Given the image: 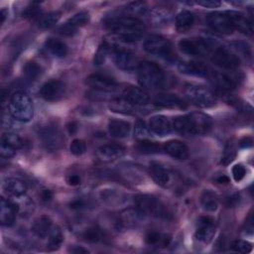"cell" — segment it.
Wrapping results in <instances>:
<instances>
[{
  "instance_id": "58",
  "label": "cell",
  "mask_w": 254,
  "mask_h": 254,
  "mask_svg": "<svg viewBox=\"0 0 254 254\" xmlns=\"http://www.w3.org/2000/svg\"><path fill=\"white\" fill-rule=\"evenodd\" d=\"M66 129H67V132H68L69 135L75 134V132H76V130H77V124H76V122H74V121L68 122L67 125H66Z\"/></svg>"
},
{
  "instance_id": "23",
  "label": "cell",
  "mask_w": 254,
  "mask_h": 254,
  "mask_svg": "<svg viewBox=\"0 0 254 254\" xmlns=\"http://www.w3.org/2000/svg\"><path fill=\"white\" fill-rule=\"evenodd\" d=\"M172 127L171 121L164 115H155L149 121V129L159 136L170 134Z\"/></svg>"
},
{
  "instance_id": "46",
  "label": "cell",
  "mask_w": 254,
  "mask_h": 254,
  "mask_svg": "<svg viewBox=\"0 0 254 254\" xmlns=\"http://www.w3.org/2000/svg\"><path fill=\"white\" fill-rule=\"evenodd\" d=\"M89 21V14L87 12H79L74 14L70 19L67 20L69 24L78 29V27L84 26Z\"/></svg>"
},
{
  "instance_id": "38",
  "label": "cell",
  "mask_w": 254,
  "mask_h": 254,
  "mask_svg": "<svg viewBox=\"0 0 254 254\" xmlns=\"http://www.w3.org/2000/svg\"><path fill=\"white\" fill-rule=\"evenodd\" d=\"M61 18V13L58 11H53L49 12L43 16H41L37 22L38 27L40 29H49L53 26H55L58 21Z\"/></svg>"
},
{
  "instance_id": "52",
  "label": "cell",
  "mask_w": 254,
  "mask_h": 254,
  "mask_svg": "<svg viewBox=\"0 0 254 254\" xmlns=\"http://www.w3.org/2000/svg\"><path fill=\"white\" fill-rule=\"evenodd\" d=\"M88 202L83 199V198H75L73 200H71L68 204L69 208L72 210H80L82 208H85L87 206Z\"/></svg>"
},
{
  "instance_id": "51",
  "label": "cell",
  "mask_w": 254,
  "mask_h": 254,
  "mask_svg": "<svg viewBox=\"0 0 254 254\" xmlns=\"http://www.w3.org/2000/svg\"><path fill=\"white\" fill-rule=\"evenodd\" d=\"M16 151H17L16 149H14V148H12V147H10V146L1 142V144H0V155H1L2 158H7V159L11 158L16 154Z\"/></svg>"
},
{
  "instance_id": "29",
  "label": "cell",
  "mask_w": 254,
  "mask_h": 254,
  "mask_svg": "<svg viewBox=\"0 0 254 254\" xmlns=\"http://www.w3.org/2000/svg\"><path fill=\"white\" fill-rule=\"evenodd\" d=\"M11 201L16 207L17 213L22 216H29L34 211V202L25 194L20 196H13Z\"/></svg>"
},
{
  "instance_id": "45",
  "label": "cell",
  "mask_w": 254,
  "mask_h": 254,
  "mask_svg": "<svg viewBox=\"0 0 254 254\" xmlns=\"http://www.w3.org/2000/svg\"><path fill=\"white\" fill-rule=\"evenodd\" d=\"M125 11L130 15H143L147 11V6L143 2H131L125 6Z\"/></svg>"
},
{
  "instance_id": "27",
  "label": "cell",
  "mask_w": 254,
  "mask_h": 254,
  "mask_svg": "<svg viewBox=\"0 0 254 254\" xmlns=\"http://www.w3.org/2000/svg\"><path fill=\"white\" fill-rule=\"evenodd\" d=\"M52 228H53V221L47 215H42L38 217L32 225L33 233L39 238L48 237Z\"/></svg>"
},
{
  "instance_id": "16",
  "label": "cell",
  "mask_w": 254,
  "mask_h": 254,
  "mask_svg": "<svg viewBox=\"0 0 254 254\" xmlns=\"http://www.w3.org/2000/svg\"><path fill=\"white\" fill-rule=\"evenodd\" d=\"M125 148L119 144H105L96 150V156L101 162H112L122 158Z\"/></svg>"
},
{
  "instance_id": "39",
  "label": "cell",
  "mask_w": 254,
  "mask_h": 254,
  "mask_svg": "<svg viewBox=\"0 0 254 254\" xmlns=\"http://www.w3.org/2000/svg\"><path fill=\"white\" fill-rule=\"evenodd\" d=\"M23 72H24V75L28 79L36 80L40 76V74L42 72V68H41V66L37 63H35V62H28L24 65Z\"/></svg>"
},
{
  "instance_id": "28",
  "label": "cell",
  "mask_w": 254,
  "mask_h": 254,
  "mask_svg": "<svg viewBox=\"0 0 254 254\" xmlns=\"http://www.w3.org/2000/svg\"><path fill=\"white\" fill-rule=\"evenodd\" d=\"M131 125L127 121L113 119L108 123V133L113 138H124L130 133Z\"/></svg>"
},
{
  "instance_id": "53",
  "label": "cell",
  "mask_w": 254,
  "mask_h": 254,
  "mask_svg": "<svg viewBox=\"0 0 254 254\" xmlns=\"http://www.w3.org/2000/svg\"><path fill=\"white\" fill-rule=\"evenodd\" d=\"M39 14H40V9H39V7L32 5L31 7L27 8V9L25 10V12L23 13V16H24L25 18H36Z\"/></svg>"
},
{
  "instance_id": "33",
  "label": "cell",
  "mask_w": 254,
  "mask_h": 254,
  "mask_svg": "<svg viewBox=\"0 0 254 254\" xmlns=\"http://www.w3.org/2000/svg\"><path fill=\"white\" fill-rule=\"evenodd\" d=\"M109 109L113 112L123 113V114H130L134 111L135 105L128 101L125 97L121 98H114L109 102Z\"/></svg>"
},
{
  "instance_id": "9",
  "label": "cell",
  "mask_w": 254,
  "mask_h": 254,
  "mask_svg": "<svg viewBox=\"0 0 254 254\" xmlns=\"http://www.w3.org/2000/svg\"><path fill=\"white\" fill-rule=\"evenodd\" d=\"M180 50L189 56L203 57L208 54L210 50V44L204 39H182L179 42Z\"/></svg>"
},
{
  "instance_id": "3",
  "label": "cell",
  "mask_w": 254,
  "mask_h": 254,
  "mask_svg": "<svg viewBox=\"0 0 254 254\" xmlns=\"http://www.w3.org/2000/svg\"><path fill=\"white\" fill-rule=\"evenodd\" d=\"M138 81L144 88L157 89L163 86L165 74L157 64L145 61L138 64Z\"/></svg>"
},
{
  "instance_id": "7",
  "label": "cell",
  "mask_w": 254,
  "mask_h": 254,
  "mask_svg": "<svg viewBox=\"0 0 254 254\" xmlns=\"http://www.w3.org/2000/svg\"><path fill=\"white\" fill-rule=\"evenodd\" d=\"M185 94L192 104L201 108L211 107L216 102L215 95L208 88L201 85L187 84Z\"/></svg>"
},
{
  "instance_id": "43",
  "label": "cell",
  "mask_w": 254,
  "mask_h": 254,
  "mask_svg": "<svg viewBox=\"0 0 254 254\" xmlns=\"http://www.w3.org/2000/svg\"><path fill=\"white\" fill-rule=\"evenodd\" d=\"M236 156V148L235 145L233 143L232 140H229L225 147H224V151H223V155L221 158V164L224 166H227L228 164H230L234 158Z\"/></svg>"
},
{
  "instance_id": "4",
  "label": "cell",
  "mask_w": 254,
  "mask_h": 254,
  "mask_svg": "<svg viewBox=\"0 0 254 254\" xmlns=\"http://www.w3.org/2000/svg\"><path fill=\"white\" fill-rule=\"evenodd\" d=\"M9 112L17 121H31L34 117V106L29 95L23 91L15 92L9 100Z\"/></svg>"
},
{
  "instance_id": "10",
  "label": "cell",
  "mask_w": 254,
  "mask_h": 254,
  "mask_svg": "<svg viewBox=\"0 0 254 254\" xmlns=\"http://www.w3.org/2000/svg\"><path fill=\"white\" fill-rule=\"evenodd\" d=\"M212 63L223 69H235L240 65L238 56L225 48H217L211 57Z\"/></svg>"
},
{
  "instance_id": "50",
  "label": "cell",
  "mask_w": 254,
  "mask_h": 254,
  "mask_svg": "<svg viewBox=\"0 0 254 254\" xmlns=\"http://www.w3.org/2000/svg\"><path fill=\"white\" fill-rule=\"evenodd\" d=\"M245 175H246V169L243 165L236 164V165L233 166V168H232V177H233L235 182L238 183V182L242 181L244 179Z\"/></svg>"
},
{
  "instance_id": "15",
  "label": "cell",
  "mask_w": 254,
  "mask_h": 254,
  "mask_svg": "<svg viewBox=\"0 0 254 254\" xmlns=\"http://www.w3.org/2000/svg\"><path fill=\"white\" fill-rule=\"evenodd\" d=\"M113 60L117 67L123 70H133L137 66L135 56L128 50L115 48L113 50Z\"/></svg>"
},
{
  "instance_id": "18",
  "label": "cell",
  "mask_w": 254,
  "mask_h": 254,
  "mask_svg": "<svg viewBox=\"0 0 254 254\" xmlns=\"http://www.w3.org/2000/svg\"><path fill=\"white\" fill-rule=\"evenodd\" d=\"M154 104L169 109H185L187 103L178 95L172 93H160L154 98Z\"/></svg>"
},
{
  "instance_id": "47",
  "label": "cell",
  "mask_w": 254,
  "mask_h": 254,
  "mask_svg": "<svg viewBox=\"0 0 254 254\" xmlns=\"http://www.w3.org/2000/svg\"><path fill=\"white\" fill-rule=\"evenodd\" d=\"M69 151L74 156H80L86 151V143L81 139H74L69 145Z\"/></svg>"
},
{
  "instance_id": "35",
  "label": "cell",
  "mask_w": 254,
  "mask_h": 254,
  "mask_svg": "<svg viewBox=\"0 0 254 254\" xmlns=\"http://www.w3.org/2000/svg\"><path fill=\"white\" fill-rule=\"evenodd\" d=\"M143 213L136 207V208H128L121 212L120 220L123 224L127 226H133L137 224L143 217Z\"/></svg>"
},
{
  "instance_id": "17",
  "label": "cell",
  "mask_w": 254,
  "mask_h": 254,
  "mask_svg": "<svg viewBox=\"0 0 254 254\" xmlns=\"http://www.w3.org/2000/svg\"><path fill=\"white\" fill-rule=\"evenodd\" d=\"M178 69L185 74L188 75H193V76H199V77H205L209 74L208 67L201 62H195V61H186L181 62L178 64Z\"/></svg>"
},
{
  "instance_id": "41",
  "label": "cell",
  "mask_w": 254,
  "mask_h": 254,
  "mask_svg": "<svg viewBox=\"0 0 254 254\" xmlns=\"http://www.w3.org/2000/svg\"><path fill=\"white\" fill-rule=\"evenodd\" d=\"M83 238L88 241V242H92V243H96L102 240L103 238V233L101 231V229L97 226H89L87 227L83 234H82Z\"/></svg>"
},
{
  "instance_id": "42",
  "label": "cell",
  "mask_w": 254,
  "mask_h": 254,
  "mask_svg": "<svg viewBox=\"0 0 254 254\" xmlns=\"http://www.w3.org/2000/svg\"><path fill=\"white\" fill-rule=\"evenodd\" d=\"M150 129L146 125L145 121L142 119H138L135 123V128H134V135L138 140H145L149 139L151 134H150Z\"/></svg>"
},
{
  "instance_id": "32",
  "label": "cell",
  "mask_w": 254,
  "mask_h": 254,
  "mask_svg": "<svg viewBox=\"0 0 254 254\" xmlns=\"http://www.w3.org/2000/svg\"><path fill=\"white\" fill-rule=\"evenodd\" d=\"M46 48L47 50L53 54L55 57L58 58H64L67 55V47L66 45L56 38H49L46 41Z\"/></svg>"
},
{
  "instance_id": "62",
  "label": "cell",
  "mask_w": 254,
  "mask_h": 254,
  "mask_svg": "<svg viewBox=\"0 0 254 254\" xmlns=\"http://www.w3.org/2000/svg\"><path fill=\"white\" fill-rule=\"evenodd\" d=\"M0 17H1V24H3L4 23V21H5V18H6V14H5V10H1V13H0Z\"/></svg>"
},
{
  "instance_id": "19",
  "label": "cell",
  "mask_w": 254,
  "mask_h": 254,
  "mask_svg": "<svg viewBox=\"0 0 254 254\" xmlns=\"http://www.w3.org/2000/svg\"><path fill=\"white\" fill-rule=\"evenodd\" d=\"M208 76L210 77L211 82L222 91H229L236 87L237 79L225 72L221 71H212L209 72Z\"/></svg>"
},
{
  "instance_id": "44",
  "label": "cell",
  "mask_w": 254,
  "mask_h": 254,
  "mask_svg": "<svg viewBox=\"0 0 254 254\" xmlns=\"http://www.w3.org/2000/svg\"><path fill=\"white\" fill-rule=\"evenodd\" d=\"M109 48L110 47H109V45H108V43L106 41H103L99 45V47H98V49H97V51H96V53L94 55V59H93L94 64L100 65V64H104V62H105V60L107 58L108 52H109Z\"/></svg>"
},
{
  "instance_id": "22",
  "label": "cell",
  "mask_w": 254,
  "mask_h": 254,
  "mask_svg": "<svg viewBox=\"0 0 254 254\" xmlns=\"http://www.w3.org/2000/svg\"><path fill=\"white\" fill-rule=\"evenodd\" d=\"M41 138L43 144L49 150L58 149L63 143L61 133L54 127H46L41 131Z\"/></svg>"
},
{
  "instance_id": "48",
  "label": "cell",
  "mask_w": 254,
  "mask_h": 254,
  "mask_svg": "<svg viewBox=\"0 0 254 254\" xmlns=\"http://www.w3.org/2000/svg\"><path fill=\"white\" fill-rule=\"evenodd\" d=\"M231 248L239 253H249L252 250V244L246 240L238 239L233 241Z\"/></svg>"
},
{
  "instance_id": "21",
  "label": "cell",
  "mask_w": 254,
  "mask_h": 254,
  "mask_svg": "<svg viewBox=\"0 0 254 254\" xmlns=\"http://www.w3.org/2000/svg\"><path fill=\"white\" fill-rule=\"evenodd\" d=\"M17 210L10 199L0 198V222L2 226L10 227L14 224Z\"/></svg>"
},
{
  "instance_id": "8",
  "label": "cell",
  "mask_w": 254,
  "mask_h": 254,
  "mask_svg": "<svg viewBox=\"0 0 254 254\" xmlns=\"http://www.w3.org/2000/svg\"><path fill=\"white\" fill-rule=\"evenodd\" d=\"M207 26L214 32L229 35L232 34L234 29L231 21L226 12H212L209 13L205 18Z\"/></svg>"
},
{
  "instance_id": "54",
  "label": "cell",
  "mask_w": 254,
  "mask_h": 254,
  "mask_svg": "<svg viewBox=\"0 0 254 254\" xmlns=\"http://www.w3.org/2000/svg\"><path fill=\"white\" fill-rule=\"evenodd\" d=\"M195 3L206 8H216V7H219L221 4L220 1H217V0H198V1H195Z\"/></svg>"
},
{
  "instance_id": "49",
  "label": "cell",
  "mask_w": 254,
  "mask_h": 254,
  "mask_svg": "<svg viewBox=\"0 0 254 254\" xmlns=\"http://www.w3.org/2000/svg\"><path fill=\"white\" fill-rule=\"evenodd\" d=\"M76 31H77V28H75L74 26L69 24L67 21L64 25H62L58 28V33L62 36H65V37L74 35L76 33Z\"/></svg>"
},
{
  "instance_id": "24",
  "label": "cell",
  "mask_w": 254,
  "mask_h": 254,
  "mask_svg": "<svg viewBox=\"0 0 254 254\" xmlns=\"http://www.w3.org/2000/svg\"><path fill=\"white\" fill-rule=\"evenodd\" d=\"M164 151L174 159L186 160L189 157L188 147L179 140H170L165 143Z\"/></svg>"
},
{
  "instance_id": "11",
  "label": "cell",
  "mask_w": 254,
  "mask_h": 254,
  "mask_svg": "<svg viewBox=\"0 0 254 254\" xmlns=\"http://www.w3.org/2000/svg\"><path fill=\"white\" fill-rule=\"evenodd\" d=\"M85 82L88 86L101 92H110L117 86L116 80L112 76L104 73H92L86 77Z\"/></svg>"
},
{
  "instance_id": "31",
  "label": "cell",
  "mask_w": 254,
  "mask_h": 254,
  "mask_svg": "<svg viewBox=\"0 0 254 254\" xmlns=\"http://www.w3.org/2000/svg\"><path fill=\"white\" fill-rule=\"evenodd\" d=\"M194 22V16L190 11H182L176 16V28L180 33L189 31Z\"/></svg>"
},
{
  "instance_id": "37",
  "label": "cell",
  "mask_w": 254,
  "mask_h": 254,
  "mask_svg": "<svg viewBox=\"0 0 254 254\" xmlns=\"http://www.w3.org/2000/svg\"><path fill=\"white\" fill-rule=\"evenodd\" d=\"M136 149L141 154L151 155V154L159 153L161 151V146L157 142H153L149 139H145V140H138Z\"/></svg>"
},
{
  "instance_id": "25",
  "label": "cell",
  "mask_w": 254,
  "mask_h": 254,
  "mask_svg": "<svg viewBox=\"0 0 254 254\" xmlns=\"http://www.w3.org/2000/svg\"><path fill=\"white\" fill-rule=\"evenodd\" d=\"M124 97L134 105H144L150 100L149 94L140 87L128 86L124 90Z\"/></svg>"
},
{
  "instance_id": "20",
  "label": "cell",
  "mask_w": 254,
  "mask_h": 254,
  "mask_svg": "<svg viewBox=\"0 0 254 254\" xmlns=\"http://www.w3.org/2000/svg\"><path fill=\"white\" fill-rule=\"evenodd\" d=\"M233 29L238 30L240 33L245 35H252L253 33V25L252 22L242 13L236 11H226Z\"/></svg>"
},
{
  "instance_id": "26",
  "label": "cell",
  "mask_w": 254,
  "mask_h": 254,
  "mask_svg": "<svg viewBox=\"0 0 254 254\" xmlns=\"http://www.w3.org/2000/svg\"><path fill=\"white\" fill-rule=\"evenodd\" d=\"M3 189L7 194L13 197L25 194L27 186L22 180L16 178H8L3 183Z\"/></svg>"
},
{
  "instance_id": "12",
  "label": "cell",
  "mask_w": 254,
  "mask_h": 254,
  "mask_svg": "<svg viewBox=\"0 0 254 254\" xmlns=\"http://www.w3.org/2000/svg\"><path fill=\"white\" fill-rule=\"evenodd\" d=\"M65 92V85L59 79H52L45 82L41 89L40 95L46 101H58L63 98Z\"/></svg>"
},
{
  "instance_id": "14",
  "label": "cell",
  "mask_w": 254,
  "mask_h": 254,
  "mask_svg": "<svg viewBox=\"0 0 254 254\" xmlns=\"http://www.w3.org/2000/svg\"><path fill=\"white\" fill-rule=\"evenodd\" d=\"M149 174L154 180V182L163 188H170L173 184V174L163 165L157 162L150 163Z\"/></svg>"
},
{
  "instance_id": "40",
  "label": "cell",
  "mask_w": 254,
  "mask_h": 254,
  "mask_svg": "<svg viewBox=\"0 0 254 254\" xmlns=\"http://www.w3.org/2000/svg\"><path fill=\"white\" fill-rule=\"evenodd\" d=\"M1 142L16 150L20 149L23 146V140L21 139V137L12 132L4 133L1 137Z\"/></svg>"
},
{
  "instance_id": "13",
  "label": "cell",
  "mask_w": 254,
  "mask_h": 254,
  "mask_svg": "<svg viewBox=\"0 0 254 254\" xmlns=\"http://www.w3.org/2000/svg\"><path fill=\"white\" fill-rule=\"evenodd\" d=\"M215 234L214 220L209 216H201L197 220L195 238L202 243H209Z\"/></svg>"
},
{
  "instance_id": "1",
  "label": "cell",
  "mask_w": 254,
  "mask_h": 254,
  "mask_svg": "<svg viewBox=\"0 0 254 254\" xmlns=\"http://www.w3.org/2000/svg\"><path fill=\"white\" fill-rule=\"evenodd\" d=\"M104 25L120 41L125 43H133L140 40L146 31L143 22L131 16L112 17L107 19Z\"/></svg>"
},
{
  "instance_id": "2",
  "label": "cell",
  "mask_w": 254,
  "mask_h": 254,
  "mask_svg": "<svg viewBox=\"0 0 254 254\" xmlns=\"http://www.w3.org/2000/svg\"><path fill=\"white\" fill-rule=\"evenodd\" d=\"M212 125L211 118L201 112H192L174 119L173 127L183 136H195L207 133Z\"/></svg>"
},
{
  "instance_id": "61",
  "label": "cell",
  "mask_w": 254,
  "mask_h": 254,
  "mask_svg": "<svg viewBox=\"0 0 254 254\" xmlns=\"http://www.w3.org/2000/svg\"><path fill=\"white\" fill-rule=\"evenodd\" d=\"M216 183L221 184V185H226L229 183V178L226 176H220L216 179Z\"/></svg>"
},
{
  "instance_id": "59",
  "label": "cell",
  "mask_w": 254,
  "mask_h": 254,
  "mask_svg": "<svg viewBox=\"0 0 254 254\" xmlns=\"http://www.w3.org/2000/svg\"><path fill=\"white\" fill-rule=\"evenodd\" d=\"M238 200H239L238 195H230V196H228V197L226 198V205H227L228 207L234 206V205L237 203Z\"/></svg>"
},
{
  "instance_id": "56",
  "label": "cell",
  "mask_w": 254,
  "mask_h": 254,
  "mask_svg": "<svg viewBox=\"0 0 254 254\" xmlns=\"http://www.w3.org/2000/svg\"><path fill=\"white\" fill-rule=\"evenodd\" d=\"M53 191L51 190H48V189H44L41 190L40 192V197L43 201L45 202H48L50 201L52 198H53Z\"/></svg>"
},
{
  "instance_id": "57",
  "label": "cell",
  "mask_w": 254,
  "mask_h": 254,
  "mask_svg": "<svg viewBox=\"0 0 254 254\" xmlns=\"http://www.w3.org/2000/svg\"><path fill=\"white\" fill-rule=\"evenodd\" d=\"M252 143H253V141H252V139L250 138V137H244V138H242L240 141H239V143H238V145H239V147L240 148H249V147H251L252 146Z\"/></svg>"
},
{
  "instance_id": "36",
  "label": "cell",
  "mask_w": 254,
  "mask_h": 254,
  "mask_svg": "<svg viewBox=\"0 0 254 254\" xmlns=\"http://www.w3.org/2000/svg\"><path fill=\"white\" fill-rule=\"evenodd\" d=\"M64 241V235L59 226H53L50 234L48 235L47 249L48 251H55L60 248Z\"/></svg>"
},
{
  "instance_id": "60",
  "label": "cell",
  "mask_w": 254,
  "mask_h": 254,
  "mask_svg": "<svg viewBox=\"0 0 254 254\" xmlns=\"http://www.w3.org/2000/svg\"><path fill=\"white\" fill-rule=\"evenodd\" d=\"M68 251L71 252V253H75V254H81V253L86 254V253L89 252L87 249H84V248L79 247V246H72L68 249Z\"/></svg>"
},
{
  "instance_id": "5",
  "label": "cell",
  "mask_w": 254,
  "mask_h": 254,
  "mask_svg": "<svg viewBox=\"0 0 254 254\" xmlns=\"http://www.w3.org/2000/svg\"><path fill=\"white\" fill-rule=\"evenodd\" d=\"M136 207L144 214L157 218L168 219L172 216L167 205L157 196L151 194H139L135 197Z\"/></svg>"
},
{
  "instance_id": "34",
  "label": "cell",
  "mask_w": 254,
  "mask_h": 254,
  "mask_svg": "<svg viewBox=\"0 0 254 254\" xmlns=\"http://www.w3.org/2000/svg\"><path fill=\"white\" fill-rule=\"evenodd\" d=\"M200 204L206 211H215L218 207V197L210 190H204L200 194Z\"/></svg>"
},
{
  "instance_id": "30",
  "label": "cell",
  "mask_w": 254,
  "mask_h": 254,
  "mask_svg": "<svg viewBox=\"0 0 254 254\" xmlns=\"http://www.w3.org/2000/svg\"><path fill=\"white\" fill-rule=\"evenodd\" d=\"M172 237L169 234L160 233L157 231H149L145 236V241L148 245L161 248L167 247L171 243Z\"/></svg>"
},
{
  "instance_id": "6",
  "label": "cell",
  "mask_w": 254,
  "mask_h": 254,
  "mask_svg": "<svg viewBox=\"0 0 254 254\" xmlns=\"http://www.w3.org/2000/svg\"><path fill=\"white\" fill-rule=\"evenodd\" d=\"M144 49L146 52L166 60H174L175 54L170 41L160 35H150L144 42Z\"/></svg>"
},
{
  "instance_id": "55",
  "label": "cell",
  "mask_w": 254,
  "mask_h": 254,
  "mask_svg": "<svg viewBox=\"0 0 254 254\" xmlns=\"http://www.w3.org/2000/svg\"><path fill=\"white\" fill-rule=\"evenodd\" d=\"M66 183H67V185H69L71 187H75V186L80 185L81 179L78 175L72 174V175H69L66 177Z\"/></svg>"
}]
</instances>
